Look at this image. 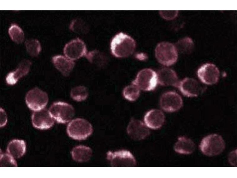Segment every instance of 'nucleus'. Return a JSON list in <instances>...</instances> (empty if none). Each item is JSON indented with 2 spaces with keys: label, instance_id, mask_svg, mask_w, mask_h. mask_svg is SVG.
<instances>
[{
  "label": "nucleus",
  "instance_id": "f257e3e1",
  "mask_svg": "<svg viewBox=\"0 0 237 178\" xmlns=\"http://www.w3.org/2000/svg\"><path fill=\"white\" fill-rule=\"evenodd\" d=\"M136 46V43L131 37L122 32L116 34L111 43L112 54L116 57H127L133 53Z\"/></svg>",
  "mask_w": 237,
  "mask_h": 178
},
{
  "label": "nucleus",
  "instance_id": "f03ea898",
  "mask_svg": "<svg viewBox=\"0 0 237 178\" xmlns=\"http://www.w3.org/2000/svg\"><path fill=\"white\" fill-rule=\"evenodd\" d=\"M67 131L70 137L75 140H81L86 139L92 134L93 129L91 124L87 120L77 118L69 123Z\"/></svg>",
  "mask_w": 237,
  "mask_h": 178
},
{
  "label": "nucleus",
  "instance_id": "7ed1b4c3",
  "mask_svg": "<svg viewBox=\"0 0 237 178\" xmlns=\"http://www.w3.org/2000/svg\"><path fill=\"white\" fill-rule=\"evenodd\" d=\"M202 152L208 156L218 155L224 150L225 142L221 136L217 134H210L204 138L199 146Z\"/></svg>",
  "mask_w": 237,
  "mask_h": 178
},
{
  "label": "nucleus",
  "instance_id": "20e7f679",
  "mask_svg": "<svg viewBox=\"0 0 237 178\" xmlns=\"http://www.w3.org/2000/svg\"><path fill=\"white\" fill-rule=\"evenodd\" d=\"M155 54L158 62L166 66L174 64L178 58L176 47L172 44L168 42L159 43L156 48Z\"/></svg>",
  "mask_w": 237,
  "mask_h": 178
},
{
  "label": "nucleus",
  "instance_id": "39448f33",
  "mask_svg": "<svg viewBox=\"0 0 237 178\" xmlns=\"http://www.w3.org/2000/svg\"><path fill=\"white\" fill-rule=\"evenodd\" d=\"M49 112L57 122L66 123L70 122L74 115L75 111L71 105L66 103L59 101L53 103L50 107Z\"/></svg>",
  "mask_w": 237,
  "mask_h": 178
},
{
  "label": "nucleus",
  "instance_id": "423d86ee",
  "mask_svg": "<svg viewBox=\"0 0 237 178\" xmlns=\"http://www.w3.org/2000/svg\"><path fill=\"white\" fill-rule=\"evenodd\" d=\"M158 82L157 74L149 69H145L140 71L136 78L132 82L140 89L144 91L153 90Z\"/></svg>",
  "mask_w": 237,
  "mask_h": 178
},
{
  "label": "nucleus",
  "instance_id": "0eeeda50",
  "mask_svg": "<svg viewBox=\"0 0 237 178\" xmlns=\"http://www.w3.org/2000/svg\"><path fill=\"white\" fill-rule=\"evenodd\" d=\"M176 87L182 93L188 97H196L206 90L205 86L193 78L186 77L178 81Z\"/></svg>",
  "mask_w": 237,
  "mask_h": 178
},
{
  "label": "nucleus",
  "instance_id": "6e6552de",
  "mask_svg": "<svg viewBox=\"0 0 237 178\" xmlns=\"http://www.w3.org/2000/svg\"><path fill=\"white\" fill-rule=\"evenodd\" d=\"M48 101L47 93L36 88L29 91L25 97L27 105L34 111H39L44 108Z\"/></svg>",
  "mask_w": 237,
  "mask_h": 178
},
{
  "label": "nucleus",
  "instance_id": "1a4fd4ad",
  "mask_svg": "<svg viewBox=\"0 0 237 178\" xmlns=\"http://www.w3.org/2000/svg\"><path fill=\"white\" fill-rule=\"evenodd\" d=\"M107 156L112 167H132L136 165L134 157L128 151H109L107 153Z\"/></svg>",
  "mask_w": 237,
  "mask_h": 178
},
{
  "label": "nucleus",
  "instance_id": "9d476101",
  "mask_svg": "<svg viewBox=\"0 0 237 178\" xmlns=\"http://www.w3.org/2000/svg\"><path fill=\"white\" fill-rule=\"evenodd\" d=\"M160 105L164 111L173 112L180 109L182 106L183 101L181 96L173 91L166 92L161 96Z\"/></svg>",
  "mask_w": 237,
  "mask_h": 178
},
{
  "label": "nucleus",
  "instance_id": "9b49d317",
  "mask_svg": "<svg viewBox=\"0 0 237 178\" xmlns=\"http://www.w3.org/2000/svg\"><path fill=\"white\" fill-rule=\"evenodd\" d=\"M197 74L198 78L203 83L209 85L217 83L220 75V72L217 67L211 63H206L202 65L198 69Z\"/></svg>",
  "mask_w": 237,
  "mask_h": 178
},
{
  "label": "nucleus",
  "instance_id": "f8f14e48",
  "mask_svg": "<svg viewBox=\"0 0 237 178\" xmlns=\"http://www.w3.org/2000/svg\"><path fill=\"white\" fill-rule=\"evenodd\" d=\"M63 51L66 57L72 60L86 56L87 53L86 45L79 38L66 44Z\"/></svg>",
  "mask_w": 237,
  "mask_h": 178
},
{
  "label": "nucleus",
  "instance_id": "ddd939ff",
  "mask_svg": "<svg viewBox=\"0 0 237 178\" xmlns=\"http://www.w3.org/2000/svg\"><path fill=\"white\" fill-rule=\"evenodd\" d=\"M32 121L35 128L40 129H49L54 123V119L49 110L45 108L34 111L32 116Z\"/></svg>",
  "mask_w": 237,
  "mask_h": 178
},
{
  "label": "nucleus",
  "instance_id": "4468645a",
  "mask_svg": "<svg viewBox=\"0 0 237 178\" xmlns=\"http://www.w3.org/2000/svg\"><path fill=\"white\" fill-rule=\"evenodd\" d=\"M128 135L132 139L137 140L144 139L150 134V131L142 121L132 119L127 128Z\"/></svg>",
  "mask_w": 237,
  "mask_h": 178
},
{
  "label": "nucleus",
  "instance_id": "2eb2a0df",
  "mask_svg": "<svg viewBox=\"0 0 237 178\" xmlns=\"http://www.w3.org/2000/svg\"><path fill=\"white\" fill-rule=\"evenodd\" d=\"M144 120L147 126L152 129H156L161 128L163 125L165 116L161 110L152 109L146 114Z\"/></svg>",
  "mask_w": 237,
  "mask_h": 178
},
{
  "label": "nucleus",
  "instance_id": "dca6fc26",
  "mask_svg": "<svg viewBox=\"0 0 237 178\" xmlns=\"http://www.w3.org/2000/svg\"><path fill=\"white\" fill-rule=\"evenodd\" d=\"M31 64V62L28 60L22 61L16 70L8 74L6 78L7 83L9 85L15 84L20 78L28 73Z\"/></svg>",
  "mask_w": 237,
  "mask_h": 178
},
{
  "label": "nucleus",
  "instance_id": "f3484780",
  "mask_svg": "<svg viewBox=\"0 0 237 178\" xmlns=\"http://www.w3.org/2000/svg\"><path fill=\"white\" fill-rule=\"evenodd\" d=\"M158 82L163 86L176 87L178 81L176 72L173 69L164 68L159 70L157 74Z\"/></svg>",
  "mask_w": 237,
  "mask_h": 178
},
{
  "label": "nucleus",
  "instance_id": "a211bd4d",
  "mask_svg": "<svg viewBox=\"0 0 237 178\" xmlns=\"http://www.w3.org/2000/svg\"><path fill=\"white\" fill-rule=\"evenodd\" d=\"M52 61L56 68L65 76L69 74L75 65L73 60L62 55L54 56Z\"/></svg>",
  "mask_w": 237,
  "mask_h": 178
},
{
  "label": "nucleus",
  "instance_id": "6ab92c4d",
  "mask_svg": "<svg viewBox=\"0 0 237 178\" xmlns=\"http://www.w3.org/2000/svg\"><path fill=\"white\" fill-rule=\"evenodd\" d=\"M195 145L190 139L185 137L178 138L174 146V150L176 152L182 154L191 153L194 150Z\"/></svg>",
  "mask_w": 237,
  "mask_h": 178
},
{
  "label": "nucleus",
  "instance_id": "aec40b11",
  "mask_svg": "<svg viewBox=\"0 0 237 178\" xmlns=\"http://www.w3.org/2000/svg\"><path fill=\"white\" fill-rule=\"evenodd\" d=\"M25 142L21 140L14 139L9 144L7 152L13 158H17L22 157L26 151Z\"/></svg>",
  "mask_w": 237,
  "mask_h": 178
},
{
  "label": "nucleus",
  "instance_id": "412c9836",
  "mask_svg": "<svg viewBox=\"0 0 237 178\" xmlns=\"http://www.w3.org/2000/svg\"><path fill=\"white\" fill-rule=\"evenodd\" d=\"M92 154V150L90 148L84 146H76L73 148L71 152L73 159L79 162L88 161L91 157Z\"/></svg>",
  "mask_w": 237,
  "mask_h": 178
},
{
  "label": "nucleus",
  "instance_id": "4be33fe9",
  "mask_svg": "<svg viewBox=\"0 0 237 178\" xmlns=\"http://www.w3.org/2000/svg\"><path fill=\"white\" fill-rule=\"evenodd\" d=\"M8 33L11 39L17 44L22 43L24 40L23 31L17 25L12 24L9 29Z\"/></svg>",
  "mask_w": 237,
  "mask_h": 178
},
{
  "label": "nucleus",
  "instance_id": "5701e85b",
  "mask_svg": "<svg viewBox=\"0 0 237 178\" xmlns=\"http://www.w3.org/2000/svg\"><path fill=\"white\" fill-rule=\"evenodd\" d=\"M88 95L87 88L84 86H79L73 88L71 92V96L74 100L81 101L85 100Z\"/></svg>",
  "mask_w": 237,
  "mask_h": 178
},
{
  "label": "nucleus",
  "instance_id": "b1692460",
  "mask_svg": "<svg viewBox=\"0 0 237 178\" xmlns=\"http://www.w3.org/2000/svg\"><path fill=\"white\" fill-rule=\"evenodd\" d=\"M25 44L27 52L32 56L35 57L37 56L41 51L40 43L37 39L27 40L25 41Z\"/></svg>",
  "mask_w": 237,
  "mask_h": 178
},
{
  "label": "nucleus",
  "instance_id": "393cba45",
  "mask_svg": "<svg viewBox=\"0 0 237 178\" xmlns=\"http://www.w3.org/2000/svg\"><path fill=\"white\" fill-rule=\"evenodd\" d=\"M140 90L137 86L132 84L124 88L123 91V96L126 99L129 101H135L140 95Z\"/></svg>",
  "mask_w": 237,
  "mask_h": 178
},
{
  "label": "nucleus",
  "instance_id": "a878e982",
  "mask_svg": "<svg viewBox=\"0 0 237 178\" xmlns=\"http://www.w3.org/2000/svg\"><path fill=\"white\" fill-rule=\"evenodd\" d=\"M1 167H17V163L13 158L8 154L1 155Z\"/></svg>",
  "mask_w": 237,
  "mask_h": 178
}]
</instances>
